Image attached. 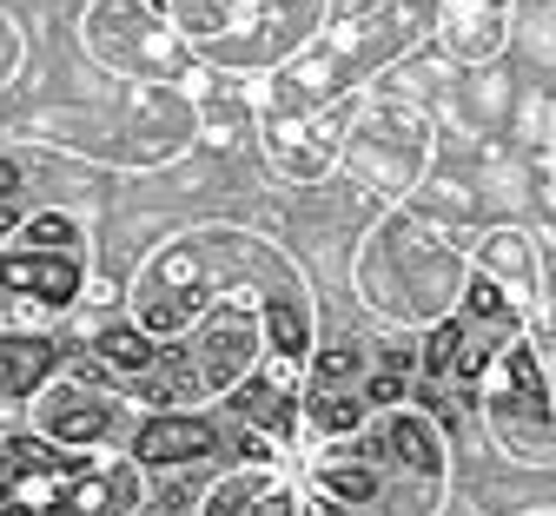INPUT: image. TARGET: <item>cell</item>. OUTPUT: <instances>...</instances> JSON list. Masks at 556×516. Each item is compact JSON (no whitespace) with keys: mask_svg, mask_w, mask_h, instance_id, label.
Returning <instances> with one entry per match:
<instances>
[{"mask_svg":"<svg viewBox=\"0 0 556 516\" xmlns=\"http://www.w3.org/2000/svg\"><path fill=\"white\" fill-rule=\"evenodd\" d=\"M213 444H219V430L205 417H153L147 430L132 437V457H147V464H192V457H213Z\"/></svg>","mask_w":556,"mask_h":516,"instance_id":"cell-2","label":"cell"},{"mask_svg":"<svg viewBox=\"0 0 556 516\" xmlns=\"http://www.w3.org/2000/svg\"><path fill=\"white\" fill-rule=\"evenodd\" d=\"M292 516H299V509H292Z\"/></svg>","mask_w":556,"mask_h":516,"instance_id":"cell-8","label":"cell"},{"mask_svg":"<svg viewBox=\"0 0 556 516\" xmlns=\"http://www.w3.org/2000/svg\"><path fill=\"white\" fill-rule=\"evenodd\" d=\"M497 437H510V451L523 457H549V411H543L536 364L523 351H510V398H497Z\"/></svg>","mask_w":556,"mask_h":516,"instance_id":"cell-1","label":"cell"},{"mask_svg":"<svg viewBox=\"0 0 556 516\" xmlns=\"http://www.w3.org/2000/svg\"><path fill=\"white\" fill-rule=\"evenodd\" d=\"M0 285L34 291V299H47V305H66L74 285H80V272L66 259H0Z\"/></svg>","mask_w":556,"mask_h":516,"instance_id":"cell-3","label":"cell"},{"mask_svg":"<svg viewBox=\"0 0 556 516\" xmlns=\"http://www.w3.org/2000/svg\"><path fill=\"white\" fill-rule=\"evenodd\" d=\"M8 192H14V166H8V160H0V199H8Z\"/></svg>","mask_w":556,"mask_h":516,"instance_id":"cell-7","label":"cell"},{"mask_svg":"<svg viewBox=\"0 0 556 516\" xmlns=\"http://www.w3.org/2000/svg\"><path fill=\"white\" fill-rule=\"evenodd\" d=\"M27 239H34V246H60V239H74V226H66V218H40Z\"/></svg>","mask_w":556,"mask_h":516,"instance_id":"cell-6","label":"cell"},{"mask_svg":"<svg viewBox=\"0 0 556 516\" xmlns=\"http://www.w3.org/2000/svg\"><path fill=\"white\" fill-rule=\"evenodd\" d=\"M100 357L119 364V372H153V364H160V351L139 338V331H106V338H100Z\"/></svg>","mask_w":556,"mask_h":516,"instance_id":"cell-5","label":"cell"},{"mask_svg":"<svg viewBox=\"0 0 556 516\" xmlns=\"http://www.w3.org/2000/svg\"><path fill=\"white\" fill-rule=\"evenodd\" d=\"M47 372H53V344L47 338H0V398L34 391Z\"/></svg>","mask_w":556,"mask_h":516,"instance_id":"cell-4","label":"cell"}]
</instances>
